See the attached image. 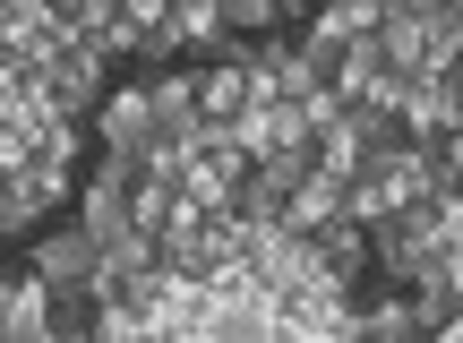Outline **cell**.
I'll return each instance as SVG.
<instances>
[{
    "label": "cell",
    "mask_w": 463,
    "mask_h": 343,
    "mask_svg": "<svg viewBox=\"0 0 463 343\" xmlns=\"http://www.w3.org/2000/svg\"><path fill=\"white\" fill-rule=\"evenodd\" d=\"M266 335H283V292L258 266L215 275V343H266Z\"/></svg>",
    "instance_id": "6da1fadb"
},
{
    "label": "cell",
    "mask_w": 463,
    "mask_h": 343,
    "mask_svg": "<svg viewBox=\"0 0 463 343\" xmlns=\"http://www.w3.org/2000/svg\"><path fill=\"white\" fill-rule=\"evenodd\" d=\"M361 327V300H352V283H335V275H300V283H283V335H300V343H335V335H352Z\"/></svg>",
    "instance_id": "7a4b0ae2"
},
{
    "label": "cell",
    "mask_w": 463,
    "mask_h": 343,
    "mask_svg": "<svg viewBox=\"0 0 463 343\" xmlns=\"http://www.w3.org/2000/svg\"><path fill=\"white\" fill-rule=\"evenodd\" d=\"M69 43H78V17H61L52 0H0V61L52 69Z\"/></svg>",
    "instance_id": "3957f363"
},
{
    "label": "cell",
    "mask_w": 463,
    "mask_h": 343,
    "mask_svg": "<svg viewBox=\"0 0 463 343\" xmlns=\"http://www.w3.org/2000/svg\"><path fill=\"white\" fill-rule=\"evenodd\" d=\"M95 147L103 155H129V164H146L155 138H164V120H155V86H112V95L95 103Z\"/></svg>",
    "instance_id": "277c9868"
},
{
    "label": "cell",
    "mask_w": 463,
    "mask_h": 343,
    "mask_svg": "<svg viewBox=\"0 0 463 343\" xmlns=\"http://www.w3.org/2000/svg\"><path fill=\"white\" fill-rule=\"evenodd\" d=\"M17 249H26L34 275L61 283V292H69V283H95V266H103V241L86 224H52V232H34V241H17Z\"/></svg>",
    "instance_id": "5b68a950"
},
{
    "label": "cell",
    "mask_w": 463,
    "mask_h": 343,
    "mask_svg": "<svg viewBox=\"0 0 463 343\" xmlns=\"http://www.w3.org/2000/svg\"><path fill=\"white\" fill-rule=\"evenodd\" d=\"M52 86H61V112H69V120H95V103L112 95V52L69 43L61 61H52Z\"/></svg>",
    "instance_id": "8992f818"
},
{
    "label": "cell",
    "mask_w": 463,
    "mask_h": 343,
    "mask_svg": "<svg viewBox=\"0 0 463 343\" xmlns=\"http://www.w3.org/2000/svg\"><path fill=\"white\" fill-rule=\"evenodd\" d=\"M0 327H9L17 343H26V335H52V283L34 275V258H26V249H17L9 292H0Z\"/></svg>",
    "instance_id": "52a82bcc"
},
{
    "label": "cell",
    "mask_w": 463,
    "mask_h": 343,
    "mask_svg": "<svg viewBox=\"0 0 463 343\" xmlns=\"http://www.w3.org/2000/svg\"><path fill=\"white\" fill-rule=\"evenodd\" d=\"M361 343H403V335H430V318H420V292L412 283H386L378 300H361Z\"/></svg>",
    "instance_id": "ba28073f"
},
{
    "label": "cell",
    "mask_w": 463,
    "mask_h": 343,
    "mask_svg": "<svg viewBox=\"0 0 463 343\" xmlns=\"http://www.w3.org/2000/svg\"><path fill=\"white\" fill-rule=\"evenodd\" d=\"M317 164H326V172H344V180H361L369 164H378V138H369L361 129V120H335V129H317Z\"/></svg>",
    "instance_id": "9c48e42d"
},
{
    "label": "cell",
    "mask_w": 463,
    "mask_h": 343,
    "mask_svg": "<svg viewBox=\"0 0 463 343\" xmlns=\"http://www.w3.org/2000/svg\"><path fill=\"white\" fill-rule=\"evenodd\" d=\"M335 214H344V172H326V164H317V172L292 189V224H300V232H326Z\"/></svg>",
    "instance_id": "30bf717a"
},
{
    "label": "cell",
    "mask_w": 463,
    "mask_h": 343,
    "mask_svg": "<svg viewBox=\"0 0 463 343\" xmlns=\"http://www.w3.org/2000/svg\"><path fill=\"white\" fill-rule=\"evenodd\" d=\"M412 292H420V318H430V335H447L455 318H463V275H455V266H438V275H420Z\"/></svg>",
    "instance_id": "8fae6325"
},
{
    "label": "cell",
    "mask_w": 463,
    "mask_h": 343,
    "mask_svg": "<svg viewBox=\"0 0 463 343\" xmlns=\"http://www.w3.org/2000/svg\"><path fill=\"white\" fill-rule=\"evenodd\" d=\"M223 17L241 34H275V26H292V9H283V0H223Z\"/></svg>",
    "instance_id": "7c38bea8"
},
{
    "label": "cell",
    "mask_w": 463,
    "mask_h": 343,
    "mask_svg": "<svg viewBox=\"0 0 463 343\" xmlns=\"http://www.w3.org/2000/svg\"><path fill=\"white\" fill-rule=\"evenodd\" d=\"M120 9H129V17H137V26H164V17H172V9H181V0H120Z\"/></svg>",
    "instance_id": "4fadbf2b"
},
{
    "label": "cell",
    "mask_w": 463,
    "mask_h": 343,
    "mask_svg": "<svg viewBox=\"0 0 463 343\" xmlns=\"http://www.w3.org/2000/svg\"><path fill=\"white\" fill-rule=\"evenodd\" d=\"M386 9H438V0H386Z\"/></svg>",
    "instance_id": "5bb4252c"
},
{
    "label": "cell",
    "mask_w": 463,
    "mask_h": 343,
    "mask_svg": "<svg viewBox=\"0 0 463 343\" xmlns=\"http://www.w3.org/2000/svg\"><path fill=\"white\" fill-rule=\"evenodd\" d=\"M181 9H223V0H181Z\"/></svg>",
    "instance_id": "9a60e30c"
},
{
    "label": "cell",
    "mask_w": 463,
    "mask_h": 343,
    "mask_svg": "<svg viewBox=\"0 0 463 343\" xmlns=\"http://www.w3.org/2000/svg\"><path fill=\"white\" fill-rule=\"evenodd\" d=\"M52 9H61V17H78V0H52Z\"/></svg>",
    "instance_id": "2e32d148"
},
{
    "label": "cell",
    "mask_w": 463,
    "mask_h": 343,
    "mask_svg": "<svg viewBox=\"0 0 463 343\" xmlns=\"http://www.w3.org/2000/svg\"><path fill=\"white\" fill-rule=\"evenodd\" d=\"M455 86H463V52H455Z\"/></svg>",
    "instance_id": "e0dca14e"
}]
</instances>
